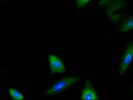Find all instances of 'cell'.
<instances>
[{"label": "cell", "mask_w": 133, "mask_h": 100, "mask_svg": "<svg viewBox=\"0 0 133 100\" xmlns=\"http://www.w3.org/2000/svg\"><path fill=\"white\" fill-rule=\"evenodd\" d=\"M82 76L74 75L63 78L55 82L44 93L46 96L55 95L63 92L81 80Z\"/></svg>", "instance_id": "1"}, {"label": "cell", "mask_w": 133, "mask_h": 100, "mask_svg": "<svg viewBox=\"0 0 133 100\" xmlns=\"http://www.w3.org/2000/svg\"><path fill=\"white\" fill-rule=\"evenodd\" d=\"M133 59V43L126 49L120 64L119 73L122 75L126 71Z\"/></svg>", "instance_id": "2"}, {"label": "cell", "mask_w": 133, "mask_h": 100, "mask_svg": "<svg viewBox=\"0 0 133 100\" xmlns=\"http://www.w3.org/2000/svg\"><path fill=\"white\" fill-rule=\"evenodd\" d=\"M97 94L92 83L89 80L85 82L84 88L82 91L81 99H98Z\"/></svg>", "instance_id": "3"}, {"label": "cell", "mask_w": 133, "mask_h": 100, "mask_svg": "<svg viewBox=\"0 0 133 100\" xmlns=\"http://www.w3.org/2000/svg\"><path fill=\"white\" fill-rule=\"evenodd\" d=\"M48 59L52 74L57 73H62L66 71L64 64L59 58L53 55L49 54Z\"/></svg>", "instance_id": "4"}, {"label": "cell", "mask_w": 133, "mask_h": 100, "mask_svg": "<svg viewBox=\"0 0 133 100\" xmlns=\"http://www.w3.org/2000/svg\"><path fill=\"white\" fill-rule=\"evenodd\" d=\"M8 91L10 96L14 99H22L24 98L22 94L13 88H9Z\"/></svg>", "instance_id": "5"}, {"label": "cell", "mask_w": 133, "mask_h": 100, "mask_svg": "<svg viewBox=\"0 0 133 100\" xmlns=\"http://www.w3.org/2000/svg\"><path fill=\"white\" fill-rule=\"evenodd\" d=\"M133 28V18L124 23L121 28V31L125 32Z\"/></svg>", "instance_id": "6"}, {"label": "cell", "mask_w": 133, "mask_h": 100, "mask_svg": "<svg viewBox=\"0 0 133 100\" xmlns=\"http://www.w3.org/2000/svg\"><path fill=\"white\" fill-rule=\"evenodd\" d=\"M91 0H76V6L78 8H81Z\"/></svg>", "instance_id": "7"}, {"label": "cell", "mask_w": 133, "mask_h": 100, "mask_svg": "<svg viewBox=\"0 0 133 100\" xmlns=\"http://www.w3.org/2000/svg\"><path fill=\"white\" fill-rule=\"evenodd\" d=\"M113 0H100L98 4L99 6H102L109 4Z\"/></svg>", "instance_id": "8"}, {"label": "cell", "mask_w": 133, "mask_h": 100, "mask_svg": "<svg viewBox=\"0 0 133 100\" xmlns=\"http://www.w3.org/2000/svg\"><path fill=\"white\" fill-rule=\"evenodd\" d=\"M131 92L133 94V85L132 87V88H131Z\"/></svg>", "instance_id": "9"}, {"label": "cell", "mask_w": 133, "mask_h": 100, "mask_svg": "<svg viewBox=\"0 0 133 100\" xmlns=\"http://www.w3.org/2000/svg\"><path fill=\"white\" fill-rule=\"evenodd\" d=\"M1 0V1L3 0Z\"/></svg>", "instance_id": "10"}]
</instances>
